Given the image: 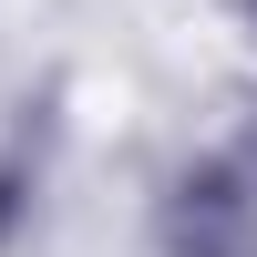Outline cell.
Returning a JSON list of instances; mask_svg holds the SVG:
<instances>
[{
	"label": "cell",
	"mask_w": 257,
	"mask_h": 257,
	"mask_svg": "<svg viewBox=\"0 0 257 257\" xmlns=\"http://www.w3.org/2000/svg\"><path fill=\"white\" fill-rule=\"evenodd\" d=\"M237 247H247V196L226 175L185 185L175 196V257H237Z\"/></svg>",
	"instance_id": "cell-1"
}]
</instances>
